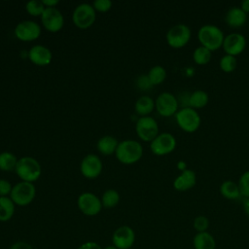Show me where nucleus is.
I'll list each match as a JSON object with an SVG mask.
<instances>
[{
	"instance_id": "1",
	"label": "nucleus",
	"mask_w": 249,
	"mask_h": 249,
	"mask_svg": "<svg viewBox=\"0 0 249 249\" xmlns=\"http://www.w3.org/2000/svg\"><path fill=\"white\" fill-rule=\"evenodd\" d=\"M197 38L201 46L208 50L216 51L222 47L225 35L220 27L215 24L206 23L200 26L197 31Z\"/></svg>"
},
{
	"instance_id": "2",
	"label": "nucleus",
	"mask_w": 249,
	"mask_h": 249,
	"mask_svg": "<svg viewBox=\"0 0 249 249\" xmlns=\"http://www.w3.org/2000/svg\"><path fill=\"white\" fill-rule=\"evenodd\" d=\"M143 148L141 144L134 140H124L118 144L116 149L117 159L125 164H131L141 159Z\"/></svg>"
},
{
	"instance_id": "3",
	"label": "nucleus",
	"mask_w": 249,
	"mask_h": 249,
	"mask_svg": "<svg viewBox=\"0 0 249 249\" xmlns=\"http://www.w3.org/2000/svg\"><path fill=\"white\" fill-rule=\"evenodd\" d=\"M16 171L20 179L24 182L31 183L40 177L41 166L35 159L31 157H24L18 160Z\"/></svg>"
},
{
	"instance_id": "4",
	"label": "nucleus",
	"mask_w": 249,
	"mask_h": 249,
	"mask_svg": "<svg viewBox=\"0 0 249 249\" xmlns=\"http://www.w3.org/2000/svg\"><path fill=\"white\" fill-rule=\"evenodd\" d=\"M178 125L186 132H194L200 125V116L197 111L192 107H183L175 114Z\"/></svg>"
},
{
	"instance_id": "5",
	"label": "nucleus",
	"mask_w": 249,
	"mask_h": 249,
	"mask_svg": "<svg viewBox=\"0 0 249 249\" xmlns=\"http://www.w3.org/2000/svg\"><path fill=\"white\" fill-rule=\"evenodd\" d=\"M36 195L35 187L29 182H20L15 185L10 194V198L13 202L19 206L28 205L34 199Z\"/></svg>"
},
{
	"instance_id": "6",
	"label": "nucleus",
	"mask_w": 249,
	"mask_h": 249,
	"mask_svg": "<svg viewBox=\"0 0 249 249\" xmlns=\"http://www.w3.org/2000/svg\"><path fill=\"white\" fill-rule=\"evenodd\" d=\"M192 36L190 27L184 23H176L166 33L167 44L174 49H180L187 45Z\"/></svg>"
},
{
	"instance_id": "7",
	"label": "nucleus",
	"mask_w": 249,
	"mask_h": 249,
	"mask_svg": "<svg viewBox=\"0 0 249 249\" xmlns=\"http://www.w3.org/2000/svg\"><path fill=\"white\" fill-rule=\"evenodd\" d=\"M135 242V232L128 226H121L117 228L112 234V244L118 249L133 248Z\"/></svg>"
},
{
	"instance_id": "8",
	"label": "nucleus",
	"mask_w": 249,
	"mask_h": 249,
	"mask_svg": "<svg viewBox=\"0 0 249 249\" xmlns=\"http://www.w3.org/2000/svg\"><path fill=\"white\" fill-rule=\"evenodd\" d=\"M151 151L157 156H164L171 153L176 147L175 137L168 132L160 133L151 141Z\"/></svg>"
},
{
	"instance_id": "9",
	"label": "nucleus",
	"mask_w": 249,
	"mask_h": 249,
	"mask_svg": "<svg viewBox=\"0 0 249 249\" xmlns=\"http://www.w3.org/2000/svg\"><path fill=\"white\" fill-rule=\"evenodd\" d=\"M136 132L140 139L153 141L159 135V125L152 117H141L136 123Z\"/></svg>"
},
{
	"instance_id": "10",
	"label": "nucleus",
	"mask_w": 249,
	"mask_h": 249,
	"mask_svg": "<svg viewBox=\"0 0 249 249\" xmlns=\"http://www.w3.org/2000/svg\"><path fill=\"white\" fill-rule=\"evenodd\" d=\"M157 111L163 117H170L178 111V100L174 94L168 91L161 92L155 102Z\"/></svg>"
},
{
	"instance_id": "11",
	"label": "nucleus",
	"mask_w": 249,
	"mask_h": 249,
	"mask_svg": "<svg viewBox=\"0 0 249 249\" xmlns=\"http://www.w3.org/2000/svg\"><path fill=\"white\" fill-rule=\"evenodd\" d=\"M72 18L75 25L79 28H88L95 20V10L89 4H81L74 10Z\"/></svg>"
},
{
	"instance_id": "12",
	"label": "nucleus",
	"mask_w": 249,
	"mask_h": 249,
	"mask_svg": "<svg viewBox=\"0 0 249 249\" xmlns=\"http://www.w3.org/2000/svg\"><path fill=\"white\" fill-rule=\"evenodd\" d=\"M77 203L81 212L87 216H95L102 208L101 200L91 193H83L80 195Z\"/></svg>"
},
{
	"instance_id": "13",
	"label": "nucleus",
	"mask_w": 249,
	"mask_h": 249,
	"mask_svg": "<svg viewBox=\"0 0 249 249\" xmlns=\"http://www.w3.org/2000/svg\"><path fill=\"white\" fill-rule=\"evenodd\" d=\"M222 47L227 54L235 56L244 51L246 47V38L238 32L230 33L225 36Z\"/></svg>"
},
{
	"instance_id": "14",
	"label": "nucleus",
	"mask_w": 249,
	"mask_h": 249,
	"mask_svg": "<svg viewBox=\"0 0 249 249\" xmlns=\"http://www.w3.org/2000/svg\"><path fill=\"white\" fill-rule=\"evenodd\" d=\"M41 17L43 25L51 32H56L63 26V17L54 7H46Z\"/></svg>"
},
{
	"instance_id": "15",
	"label": "nucleus",
	"mask_w": 249,
	"mask_h": 249,
	"mask_svg": "<svg viewBox=\"0 0 249 249\" xmlns=\"http://www.w3.org/2000/svg\"><path fill=\"white\" fill-rule=\"evenodd\" d=\"M40 26L31 20H24L19 22L15 29V34L18 39L21 41H32L40 36Z\"/></svg>"
},
{
	"instance_id": "16",
	"label": "nucleus",
	"mask_w": 249,
	"mask_h": 249,
	"mask_svg": "<svg viewBox=\"0 0 249 249\" xmlns=\"http://www.w3.org/2000/svg\"><path fill=\"white\" fill-rule=\"evenodd\" d=\"M102 170V163L95 155H88L81 162L82 174L89 179L97 177Z\"/></svg>"
},
{
	"instance_id": "17",
	"label": "nucleus",
	"mask_w": 249,
	"mask_h": 249,
	"mask_svg": "<svg viewBox=\"0 0 249 249\" xmlns=\"http://www.w3.org/2000/svg\"><path fill=\"white\" fill-rule=\"evenodd\" d=\"M196 183V172L190 168L183 170L173 181V187L179 192H185L192 189Z\"/></svg>"
},
{
	"instance_id": "18",
	"label": "nucleus",
	"mask_w": 249,
	"mask_h": 249,
	"mask_svg": "<svg viewBox=\"0 0 249 249\" xmlns=\"http://www.w3.org/2000/svg\"><path fill=\"white\" fill-rule=\"evenodd\" d=\"M29 58L36 65H48L52 60V53L48 48L37 45L29 51Z\"/></svg>"
},
{
	"instance_id": "19",
	"label": "nucleus",
	"mask_w": 249,
	"mask_h": 249,
	"mask_svg": "<svg viewBox=\"0 0 249 249\" xmlns=\"http://www.w3.org/2000/svg\"><path fill=\"white\" fill-rule=\"evenodd\" d=\"M227 23L231 27H240L247 20V13H245L240 7H231L225 16Z\"/></svg>"
},
{
	"instance_id": "20",
	"label": "nucleus",
	"mask_w": 249,
	"mask_h": 249,
	"mask_svg": "<svg viewBox=\"0 0 249 249\" xmlns=\"http://www.w3.org/2000/svg\"><path fill=\"white\" fill-rule=\"evenodd\" d=\"M193 245L195 249H215L216 241L214 236L208 232H197L193 239Z\"/></svg>"
},
{
	"instance_id": "21",
	"label": "nucleus",
	"mask_w": 249,
	"mask_h": 249,
	"mask_svg": "<svg viewBox=\"0 0 249 249\" xmlns=\"http://www.w3.org/2000/svg\"><path fill=\"white\" fill-rule=\"evenodd\" d=\"M220 193L227 199H236L241 196L238 184L231 180H226L221 184Z\"/></svg>"
},
{
	"instance_id": "22",
	"label": "nucleus",
	"mask_w": 249,
	"mask_h": 249,
	"mask_svg": "<svg viewBox=\"0 0 249 249\" xmlns=\"http://www.w3.org/2000/svg\"><path fill=\"white\" fill-rule=\"evenodd\" d=\"M15 203L10 197L0 196V222H7L14 216Z\"/></svg>"
},
{
	"instance_id": "23",
	"label": "nucleus",
	"mask_w": 249,
	"mask_h": 249,
	"mask_svg": "<svg viewBox=\"0 0 249 249\" xmlns=\"http://www.w3.org/2000/svg\"><path fill=\"white\" fill-rule=\"evenodd\" d=\"M209 101V95L205 90L196 89L190 94L189 104L194 109L204 107Z\"/></svg>"
},
{
	"instance_id": "24",
	"label": "nucleus",
	"mask_w": 249,
	"mask_h": 249,
	"mask_svg": "<svg viewBox=\"0 0 249 249\" xmlns=\"http://www.w3.org/2000/svg\"><path fill=\"white\" fill-rule=\"evenodd\" d=\"M117 147H118V142L116 138L109 135L101 137L97 142V148L99 152L106 156H109L114 152H116Z\"/></svg>"
},
{
	"instance_id": "25",
	"label": "nucleus",
	"mask_w": 249,
	"mask_h": 249,
	"mask_svg": "<svg viewBox=\"0 0 249 249\" xmlns=\"http://www.w3.org/2000/svg\"><path fill=\"white\" fill-rule=\"evenodd\" d=\"M155 107V102L154 100L148 96V95H143L139 97L135 103V110L136 112L141 115V116H146L150 114Z\"/></svg>"
},
{
	"instance_id": "26",
	"label": "nucleus",
	"mask_w": 249,
	"mask_h": 249,
	"mask_svg": "<svg viewBox=\"0 0 249 249\" xmlns=\"http://www.w3.org/2000/svg\"><path fill=\"white\" fill-rule=\"evenodd\" d=\"M211 51L203 46H198L193 53V59L196 64L204 65L207 64L211 59Z\"/></svg>"
},
{
	"instance_id": "27",
	"label": "nucleus",
	"mask_w": 249,
	"mask_h": 249,
	"mask_svg": "<svg viewBox=\"0 0 249 249\" xmlns=\"http://www.w3.org/2000/svg\"><path fill=\"white\" fill-rule=\"evenodd\" d=\"M148 78L153 86L161 84L166 78V71L160 65H156L152 67L148 73Z\"/></svg>"
},
{
	"instance_id": "28",
	"label": "nucleus",
	"mask_w": 249,
	"mask_h": 249,
	"mask_svg": "<svg viewBox=\"0 0 249 249\" xmlns=\"http://www.w3.org/2000/svg\"><path fill=\"white\" fill-rule=\"evenodd\" d=\"M18 163L17 158L15 155L9 152H4L0 154V169L4 171H10L16 168Z\"/></svg>"
},
{
	"instance_id": "29",
	"label": "nucleus",
	"mask_w": 249,
	"mask_h": 249,
	"mask_svg": "<svg viewBox=\"0 0 249 249\" xmlns=\"http://www.w3.org/2000/svg\"><path fill=\"white\" fill-rule=\"evenodd\" d=\"M120 201V195L115 190H108L106 191L101 198L102 206L105 208H113L115 207Z\"/></svg>"
},
{
	"instance_id": "30",
	"label": "nucleus",
	"mask_w": 249,
	"mask_h": 249,
	"mask_svg": "<svg viewBox=\"0 0 249 249\" xmlns=\"http://www.w3.org/2000/svg\"><path fill=\"white\" fill-rule=\"evenodd\" d=\"M236 63H237L236 57L233 55H231V54H227V53L224 54L219 61L220 68L226 73L232 72L236 67Z\"/></svg>"
},
{
	"instance_id": "31",
	"label": "nucleus",
	"mask_w": 249,
	"mask_h": 249,
	"mask_svg": "<svg viewBox=\"0 0 249 249\" xmlns=\"http://www.w3.org/2000/svg\"><path fill=\"white\" fill-rule=\"evenodd\" d=\"M46 7L44 6L42 1L39 0H31L29 2H27L26 4V11L28 12V14L32 15V16H42V14L44 13Z\"/></svg>"
},
{
	"instance_id": "32",
	"label": "nucleus",
	"mask_w": 249,
	"mask_h": 249,
	"mask_svg": "<svg viewBox=\"0 0 249 249\" xmlns=\"http://www.w3.org/2000/svg\"><path fill=\"white\" fill-rule=\"evenodd\" d=\"M238 187L240 191V195L244 196V198H249V170L243 172L238 180Z\"/></svg>"
},
{
	"instance_id": "33",
	"label": "nucleus",
	"mask_w": 249,
	"mask_h": 249,
	"mask_svg": "<svg viewBox=\"0 0 249 249\" xmlns=\"http://www.w3.org/2000/svg\"><path fill=\"white\" fill-rule=\"evenodd\" d=\"M193 226H194V229L197 232L207 231V230L209 228V220L204 215H198L195 218V220L193 222Z\"/></svg>"
},
{
	"instance_id": "34",
	"label": "nucleus",
	"mask_w": 249,
	"mask_h": 249,
	"mask_svg": "<svg viewBox=\"0 0 249 249\" xmlns=\"http://www.w3.org/2000/svg\"><path fill=\"white\" fill-rule=\"evenodd\" d=\"M112 2L110 0H96L93 3V8L99 12H107L111 9Z\"/></svg>"
},
{
	"instance_id": "35",
	"label": "nucleus",
	"mask_w": 249,
	"mask_h": 249,
	"mask_svg": "<svg viewBox=\"0 0 249 249\" xmlns=\"http://www.w3.org/2000/svg\"><path fill=\"white\" fill-rule=\"evenodd\" d=\"M11 184L4 179H0V196H7L12 192Z\"/></svg>"
},
{
	"instance_id": "36",
	"label": "nucleus",
	"mask_w": 249,
	"mask_h": 249,
	"mask_svg": "<svg viewBox=\"0 0 249 249\" xmlns=\"http://www.w3.org/2000/svg\"><path fill=\"white\" fill-rule=\"evenodd\" d=\"M137 85L138 87L141 89H149L150 88L153 87L152 83L150 82L148 76L146 75H143V76H140L137 80Z\"/></svg>"
},
{
	"instance_id": "37",
	"label": "nucleus",
	"mask_w": 249,
	"mask_h": 249,
	"mask_svg": "<svg viewBox=\"0 0 249 249\" xmlns=\"http://www.w3.org/2000/svg\"><path fill=\"white\" fill-rule=\"evenodd\" d=\"M76 249H102V247L95 241H86L80 244Z\"/></svg>"
},
{
	"instance_id": "38",
	"label": "nucleus",
	"mask_w": 249,
	"mask_h": 249,
	"mask_svg": "<svg viewBox=\"0 0 249 249\" xmlns=\"http://www.w3.org/2000/svg\"><path fill=\"white\" fill-rule=\"evenodd\" d=\"M10 249H33V247L26 241H16L10 246Z\"/></svg>"
},
{
	"instance_id": "39",
	"label": "nucleus",
	"mask_w": 249,
	"mask_h": 249,
	"mask_svg": "<svg viewBox=\"0 0 249 249\" xmlns=\"http://www.w3.org/2000/svg\"><path fill=\"white\" fill-rule=\"evenodd\" d=\"M42 2L44 4V6L53 7V6H55L58 3V0H43Z\"/></svg>"
},
{
	"instance_id": "40",
	"label": "nucleus",
	"mask_w": 249,
	"mask_h": 249,
	"mask_svg": "<svg viewBox=\"0 0 249 249\" xmlns=\"http://www.w3.org/2000/svg\"><path fill=\"white\" fill-rule=\"evenodd\" d=\"M240 8H241L245 13H248V12H249V0H243V1L241 2Z\"/></svg>"
},
{
	"instance_id": "41",
	"label": "nucleus",
	"mask_w": 249,
	"mask_h": 249,
	"mask_svg": "<svg viewBox=\"0 0 249 249\" xmlns=\"http://www.w3.org/2000/svg\"><path fill=\"white\" fill-rule=\"evenodd\" d=\"M243 209H244V212L249 216V198H244Z\"/></svg>"
},
{
	"instance_id": "42",
	"label": "nucleus",
	"mask_w": 249,
	"mask_h": 249,
	"mask_svg": "<svg viewBox=\"0 0 249 249\" xmlns=\"http://www.w3.org/2000/svg\"><path fill=\"white\" fill-rule=\"evenodd\" d=\"M177 166H178V168H179V169H181L182 171H183V170H185V169L187 168V167H186V164H185V162H184V161H179Z\"/></svg>"
},
{
	"instance_id": "43",
	"label": "nucleus",
	"mask_w": 249,
	"mask_h": 249,
	"mask_svg": "<svg viewBox=\"0 0 249 249\" xmlns=\"http://www.w3.org/2000/svg\"><path fill=\"white\" fill-rule=\"evenodd\" d=\"M102 249H118L116 246H114L113 244H111V245H107L106 247H104V248H102Z\"/></svg>"
},
{
	"instance_id": "44",
	"label": "nucleus",
	"mask_w": 249,
	"mask_h": 249,
	"mask_svg": "<svg viewBox=\"0 0 249 249\" xmlns=\"http://www.w3.org/2000/svg\"><path fill=\"white\" fill-rule=\"evenodd\" d=\"M130 249H133V248H130Z\"/></svg>"
}]
</instances>
